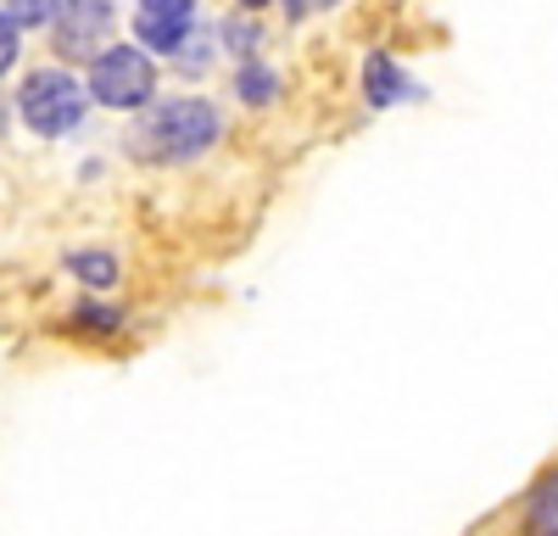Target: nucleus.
Returning <instances> with one entry per match:
<instances>
[{
  "mask_svg": "<svg viewBox=\"0 0 558 536\" xmlns=\"http://www.w3.org/2000/svg\"><path fill=\"white\" fill-rule=\"evenodd\" d=\"M218 141V107L202 96H184L157 107L146 123L134 129V151L151 157V162H191Z\"/></svg>",
  "mask_w": 558,
  "mask_h": 536,
  "instance_id": "f257e3e1",
  "label": "nucleus"
},
{
  "mask_svg": "<svg viewBox=\"0 0 558 536\" xmlns=\"http://www.w3.org/2000/svg\"><path fill=\"white\" fill-rule=\"evenodd\" d=\"M17 107H23V123L34 134H68L84 118V84L62 68H39V73L23 78Z\"/></svg>",
  "mask_w": 558,
  "mask_h": 536,
  "instance_id": "f03ea898",
  "label": "nucleus"
},
{
  "mask_svg": "<svg viewBox=\"0 0 558 536\" xmlns=\"http://www.w3.org/2000/svg\"><path fill=\"white\" fill-rule=\"evenodd\" d=\"M157 89V68L146 51H134V45H112V51L96 57V68H89V96H96L101 107H146Z\"/></svg>",
  "mask_w": 558,
  "mask_h": 536,
  "instance_id": "7ed1b4c3",
  "label": "nucleus"
},
{
  "mask_svg": "<svg viewBox=\"0 0 558 536\" xmlns=\"http://www.w3.org/2000/svg\"><path fill=\"white\" fill-rule=\"evenodd\" d=\"M112 28V0H62L57 12V51L84 62V57H101V39Z\"/></svg>",
  "mask_w": 558,
  "mask_h": 536,
  "instance_id": "20e7f679",
  "label": "nucleus"
},
{
  "mask_svg": "<svg viewBox=\"0 0 558 536\" xmlns=\"http://www.w3.org/2000/svg\"><path fill=\"white\" fill-rule=\"evenodd\" d=\"M191 23H196L191 0H140V12H134V34L146 51H179Z\"/></svg>",
  "mask_w": 558,
  "mask_h": 536,
  "instance_id": "39448f33",
  "label": "nucleus"
},
{
  "mask_svg": "<svg viewBox=\"0 0 558 536\" xmlns=\"http://www.w3.org/2000/svg\"><path fill=\"white\" fill-rule=\"evenodd\" d=\"M363 96H368V107H397V101L418 96V89H413V78H402V68L386 51H368V62H363Z\"/></svg>",
  "mask_w": 558,
  "mask_h": 536,
  "instance_id": "423d86ee",
  "label": "nucleus"
},
{
  "mask_svg": "<svg viewBox=\"0 0 558 536\" xmlns=\"http://www.w3.org/2000/svg\"><path fill=\"white\" fill-rule=\"evenodd\" d=\"M68 268L89 285V291H107V285H118V263H112V252H73L68 257Z\"/></svg>",
  "mask_w": 558,
  "mask_h": 536,
  "instance_id": "0eeeda50",
  "label": "nucleus"
},
{
  "mask_svg": "<svg viewBox=\"0 0 558 536\" xmlns=\"http://www.w3.org/2000/svg\"><path fill=\"white\" fill-rule=\"evenodd\" d=\"M57 12H62V0H12L0 17L12 28H39V23H57Z\"/></svg>",
  "mask_w": 558,
  "mask_h": 536,
  "instance_id": "6e6552de",
  "label": "nucleus"
},
{
  "mask_svg": "<svg viewBox=\"0 0 558 536\" xmlns=\"http://www.w3.org/2000/svg\"><path fill=\"white\" fill-rule=\"evenodd\" d=\"M553 520H558V486L547 480V486H536V498H531V525H525V531H531V536H553V531H558Z\"/></svg>",
  "mask_w": 558,
  "mask_h": 536,
  "instance_id": "1a4fd4ad",
  "label": "nucleus"
},
{
  "mask_svg": "<svg viewBox=\"0 0 558 536\" xmlns=\"http://www.w3.org/2000/svg\"><path fill=\"white\" fill-rule=\"evenodd\" d=\"M274 89H279V84H274V73H268V68H257V62H252V68H241V96H246L252 107L274 101Z\"/></svg>",
  "mask_w": 558,
  "mask_h": 536,
  "instance_id": "9d476101",
  "label": "nucleus"
},
{
  "mask_svg": "<svg viewBox=\"0 0 558 536\" xmlns=\"http://www.w3.org/2000/svg\"><path fill=\"white\" fill-rule=\"evenodd\" d=\"M12 62H17V28H12L7 17H0V78L12 73Z\"/></svg>",
  "mask_w": 558,
  "mask_h": 536,
  "instance_id": "9b49d317",
  "label": "nucleus"
},
{
  "mask_svg": "<svg viewBox=\"0 0 558 536\" xmlns=\"http://www.w3.org/2000/svg\"><path fill=\"white\" fill-rule=\"evenodd\" d=\"M241 7H268V0H241Z\"/></svg>",
  "mask_w": 558,
  "mask_h": 536,
  "instance_id": "f8f14e48",
  "label": "nucleus"
},
{
  "mask_svg": "<svg viewBox=\"0 0 558 536\" xmlns=\"http://www.w3.org/2000/svg\"><path fill=\"white\" fill-rule=\"evenodd\" d=\"M324 7H330V0H324Z\"/></svg>",
  "mask_w": 558,
  "mask_h": 536,
  "instance_id": "ddd939ff",
  "label": "nucleus"
}]
</instances>
